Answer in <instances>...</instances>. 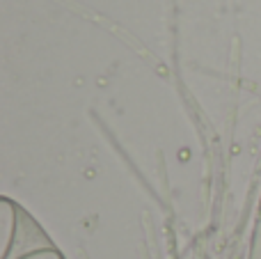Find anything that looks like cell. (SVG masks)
<instances>
[{"instance_id":"1","label":"cell","mask_w":261,"mask_h":259,"mask_svg":"<svg viewBox=\"0 0 261 259\" xmlns=\"http://www.w3.org/2000/svg\"><path fill=\"white\" fill-rule=\"evenodd\" d=\"M9 259H64V255L53 246V243L46 241L44 246H37V248H30V250L21 252L18 257H9Z\"/></svg>"}]
</instances>
